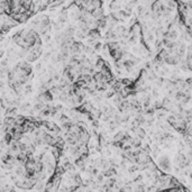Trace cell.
<instances>
[{"instance_id":"6da1fadb","label":"cell","mask_w":192,"mask_h":192,"mask_svg":"<svg viewBox=\"0 0 192 192\" xmlns=\"http://www.w3.org/2000/svg\"><path fill=\"white\" fill-rule=\"evenodd\" d=\"M163 8H164V5H163L161 1H155V2L153 3V7H152L153 12L156 15V17H159L160 15H162V12H163Z\"/></svg>"},{"instance_id":"7a4b0ae2","label":"cell","mask_w":192,"mask_h":192,"mask_svg":"<svg viewBox=\"0 0 192 192\" xmlns=\"http://www.w3.org/2000/svg\"><path fill=\"white\" fill-rule=\"evenodd\" d=\"M126 136V134L124 133V131H121V133H118L116 136H115V142H119V140H121V139H124Z\"/></svg>"}]
</instances>
